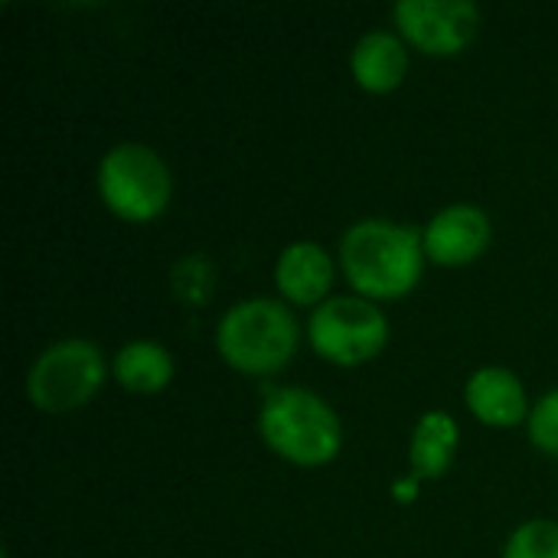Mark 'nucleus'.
Instances as JSON below:
<instances>
[{"mask_svg": "<svg viewBox=\"0 0 558 558\" xmlns=\"http://www.w3.org/2000/svg\"><path fill=\"white\" fill-rule=\"evenodd\" d=\"M340 262L350 284L369 301L405 298L425 268V239L412 226L363 219L347 229Z\"/></svg>", "mask_w": 558, "mask_h": 558, "instance_id": "f257e3e1", "label": "nucleus"}, {"mask_svg": "<svg viewBox=\"0 0 558 558\" xmlns=\"http://www.w3.org/2000/svg\"><path fill=\"white\" fill-rule=\"evenodd\" d=\"M271 451L301 468H320L340 454L343 428L333 409L307 389H275L258 418Z\"/></svg>", "mask_w": 558, "mask_h": 558, "instance_id": "f03ea898", "label": "nucleus"}, {"mask_svg": "<svg viewBox=\"0 0 558 558\" xmlns=\"http://www.w3.org/2000/svg\"><path fill=\"white\" fill-rule=\"evenodd\" d=\"M219 353L229 366L248 376H268L288 366L298 350V324L281 301L255 298L235 304L219 330Z\"/></svg>", "mask_w": 558, "mask_h": 558, "instance_id": "7ed1b4c3", "label": "nucleus"}, {"mask_svg": "<svg viewBox=\"0 0 558 558\" xmlns=\"http://www.w3.org/2000/svg\"><path fill=\"white\" fill-rule=\"evenodd\" d=\"M98 190L114 216L128 222H147L157 219L170 203V170L150 147L121 144L105 154L98 167Z\"/></svg>", "mask_w": 558, "mask_h": 558, "instance_id": "20e7f679", "label": "nucleus"}, {"mask_svg": "<svg viewBox=\"0 0 558 558\" xmlns=\"http://www.w3.org/2000/svg\"><path fill=\"white\" fill-rule=\"evenodd\" d=\"M105 383V356L88 340H62L49 347L29 369V402L49 415L85 405Z\"/></svg>", "mask_w": 558, "mask_h": 558, "instance_id": "39448f33", "label": "nucleus"}, {"mask_svg": "<svg viewBox=\"0 0 558 558\" xmlns=\"http://www.w3.org/2000/svg\"><path fill=\"white\" fill-rule=\"evenodd\" d=\"M386 340L389 320L366 298H333L311 314V347L337 366L373 360Z\"/></svg>", "mask_w": 558, "mask_h": 558, "instance_id": "423d86ee", "label": "nucleus"}, {"mask_svg": "<svg viewBox=\"0 0 558 558\" xmlns=\"http://www.w3.org/2000/svg\"><path fill=\"white\" fill-rule=\"evenodd\" d=\"M396 23L422 52L454 56L474 39L481 10L471 0H402L396 7Z\"/></svg>", "mask_w": 558, "mask_h": 558, "instance_id": "0eeeda50", "label": "nucleus"}, {"mask_svg": "<svg viewBox=\"0 0 558 558\" xmlns=\"http://www.w3.org/2000/svg\"><path fill=\"white\" fill-rule=\"evenodd\" d=\"M425 255L438 265H471L490 245V219L477 206H448L422 232Z\"/></svg>", "mask_w": 558, "mask_h": 558, "instance_id": "6e6552de", "label": "nucleus"}, {"mask_svg": "<svg viewBox=\"0 0 558 558\" xmlns=\"http://www.w3.org/2000/svg\"><path fill=\"white\" fill-rule=\"evenodd\" d=\"M468 405L484 425L513 428L526 418V389L510 369L484 366L468 383Z\"/></svg>", "mask_w": 558, "mask_h": 558, "instance_id": "1a4fd4ad", "label": "nucleus"}, {"mask_svg": "<svg viewBox=\"0 0 558 558\" xmlns=\"http://www.w3.org/2000/svg\"><path fill=\"white\" fill-rule=\"evenodd\" d=\"M278 291L291 301V304H317L330 284H333V262L330 255L314 245V242H298L288 245L278 258V271H275Z\"/></svg>", "mask_w": 558, "mask_h": 558, "instance_id": "9d476101", "label": "nucleus"}, {"mask_svg": "<svg viewBox=\"0 0 558 558\" xmlns=\"http://www.w3.org/2000/svg\"><path fill=\"white\" fill-rule=\"evenodd\" d=\"M405 69H409V52L396 33H386V29L366 33L353 49V78L366 92L383 95V92L399 88V82L405 78Z\"/></svg>", "mask_w": 558, "mask_h": 558, "instance_id": "9b49d317", "label": "nucleus"}, {"mask_svg": "<svg viewBox=\"0 0 558 558\" xmlns=\"http://www.w3.org/2000/svg\"><path fill=\"white\" fill-rule=\"evenodd\" d=\"M454 451H458L454 418L445 412H428L412 435V451H409L412 477L415 481H438L441 474H448Z\"/></svg>", "mask_w": 558, "mask_h": 558, "instance_id": "f8f14e48", "label": "nucleus"}, {"mask_svg": "<svg viewBox=\"0 0 558 558\" xmlns=\"http://www.w3.org/2000/svg\"><path fill=\"white\" fill-rule=\"evenodd\" d=\"M111 369L128 392H141V396H154L173 379V360L154 340H134L121 347Z\"/></svg>", "mask_w": 558, "mask_h": 558, "instance_id": "ddd939ff", "label": "nucleus"}, {"mask_svg": "<svg viewBox=\"0 0 558 558\" xmlns=\"http://www.w3.org/2000/svg\"><path fill=\"white\" fill-rule=\"evenodd\" d=\"M504 558H558V523L549 520L523 523L510 536Z\"/></svg>", "mask_w": 558, "mask_h": 558, "instance_id": "4468645a", "label": "nucleus"}, {"mask_svg": "<svg viewBox=\"0 0 558 558\" xmlns=\"http://www.w3.org/2000/svg\"><path fill=\"white\" fill-rule=\"evenodd\" d=\"M530 438L539 451L558 458V389L539 399V405L530 415Z\"/></svg>", "mask_w": 558, "mask_h": 558, "instance_id": "2eb2a0df", "label": "nucleus"}]
</instances>
